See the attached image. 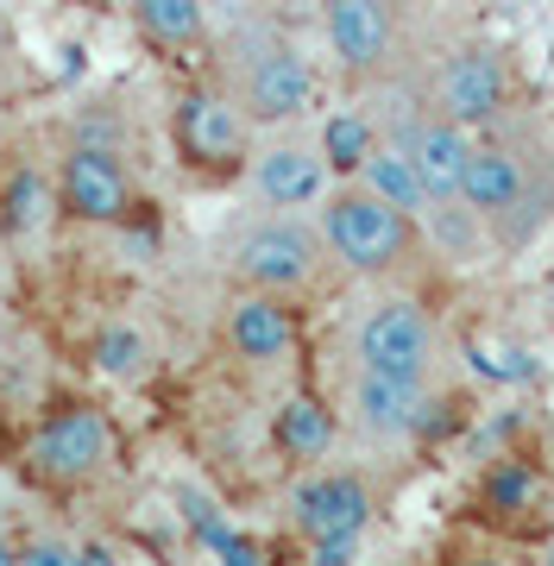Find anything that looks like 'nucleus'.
<instances>
[{"instance_id":"obj_31","label":"nucleus","mask_w":554,"mask_h":566,"mask_svg":"<svg viewBox=\"0 0 554 566\" xmlns=\"http://www.w3.org/2000/svg\"><path fill=\"white\" fill-rule=\"evenodd\" d=\"M0 158H7V120H0Z\"/></svg>"},{"instance_id":"obj_29","label":"nucleus","mask_w":554,"mask_h":566,"mask_svg":"<svg viewBox=\"0 0 554 566\" xmlns=\"http://www.w3.org/2000/svg\"><path fill=\"white\" fill-rule=\"evenodd\" d=\"M13 277V259H7V233H0V283Z\"/></svg>"},{"instance_id":"obj_15","label":"nucleus","mask_w":554,"mask_h":566,"mask_svg":"<svg viewBox=\"0 0 554 566\" xmlns=\"http://www.w3.org/2000/svg\"><path fill=\"white\" fill-rule=\"evenodd\" d=\"M303 340L296 327V308L290 296H271V290H240L227 303V346L240 353L247 365H284Z\"/></svg>"},{"instance_id":"obj_21","label":"nucleus","mask_w":554,"mask_h":566,"mask_svg":"<svg viewBox=\"0 0 554 566\" xmlns=\"http://www.w3.org/2000/svg\"><path fill=\"white\" fill-rule=\"evenodd\" d=\"M58 214V182L39 177V170H13V177L0 182V233L7 240H32L44 233Z\"/></svg>"},{"instance_id":"obj_5","label":"nucleus","mask_w":554,"mask_h":566,"mask_svg":"<svg viewBox=\"0 0 554 566\" xmlns=\"http://www.w3.org/2000/svg\"><path fill=\"white\" fill-rule=\"evenodd\" d=\"M315 95H322L315 63H309L290 39H278V32L247 39V51L233 57V102L247 107L252 126H290V120H303L309 107H315Z\"/></svg>"},{"instance_id":"obj_25","label":"nucleus","mask_w":554,"mask_h":566,"mask_svg":"<svg viewBox=\"0 0 554 566\" xmlns=\"http://www.w3.org/2000/svg\"><path fill=\"white\" fill-rule=\"evenodd\" d=\"M542 322H548V334H554V271L542 277Z\"/></svg>"},{"instance_id":"obj_2","label":"nucleus","mask_w":554,"mask_h":566,"mask_svg":"<svg viewBox=\"0 0 554 566\" xmlns=\"http://www.w3.org/2000/svg\"><path fill=\"white\" fill-rule=\"evenodd\" d=\"M315 227H322V245L328 259L353 277H404L429 245H422V221L397 214L390 202H378L366 182H334L322 208H315Z\"/></svg>"},{"instance_id":"obj_30","label":"nucleus","mask_w":554,"mask_h":566,"mask_svg":"<svg viewBox=\"0 0 554 566\" xmlns=\"http://www.w3.org/2000/svg\"><path fill=\"white\" fill-rule=\"evenodd\" d=\"M0 353H7V308H0Z\"/></svg>"},{"instance_id":"obj_3","label":"nucleus","mask_w":554,"mask_h":566,"mask_svg":"<svg viewBox=\"0 0 554 566\" xmlns=\"http://www.w3.org/2000/svg\"><path fill=\"white\" fill-rule=\"evenodd\" d=\"M372 516H378V491L366 472L334 465V472H309L303 485L290 491V528L303 535L315 566H341L359 554Z\"/></svg>"},{"instance_id":"obj_19","label":"nucleus","mask_w":554,"mask_h":566,"mask_svg":"<svg viewBox=\"0 0 554 566\" xmlns=\"http://www.w3.org/2000/svg\"><path fill=\"white\" fill-rule=\"evenodd\" d=\"M353 182H366L378 202H390L397 214H410V221H422V214H429V182H422L416 158H410L397 139H390V133L372 145V158L359 164V177H353Z\"/></svg>"},{"instance_id":"obj_11","label":"nucleus","mask_w":554,"mask_h":566,"mask_svg":"<svg viewBox=\"0 0 554 566\" xmlns=\"http://www.w3.org/2000/svg\"><path fill=\"white\" fill-rule=\"evenodd\" d=\"M58 208L88 227H126L133 221V177L114 145H70L58 164Z\"/></svg>"},{"instance_id":"obj_22","label":"nucleus","mask_w":554,"mask_h":566,"mask_svg":"<svg viewBox=\"0 0 554 566\" xmlns=\"http://www.w3.org/2000/svg\"><path fill=\"white\" fill-rule=\"evenodd\" d=\"M133 25L158 51H196L208 39V0H133Z\"/></svg>"},{"instance_id":"obj_32","label":"nucleus","mask_w":554,"mask_h":566,"mask_svg":"<svg viewBox=\"0 0 554 566\" xmlns=\"http://www.w3.org/2000/svg\"><path fill=\"white\" fill-rule=\"evenodd\" d=\"M548 485H554V465H548Z\"/></svg>"},{"instance_id":"obj_8","label":"nucleus","mask_w":554,"mask_h":566,"mask_svg":"<svg viewBox=\"0 0 554 566\" xmlns=\"http://www.w3.org/2000/svg\"><path fill=\"white\" fill-rule=\"evenodd\" d=\"M422 102L435 114H448V120L472 126V133H485V126L511 120L516 76H511V63H504V51H492V44H453L448 57L435 63Z\"/></svg>"},{"instance_id":"obj_23","label":"nucleus","mask_w":554,"mask_h":566,"mask_svg":"<svg viewBox=\"0 0 554 566\" xmlns=\"http://www.w3.org/2000/svg\"><path fill=\"white\" fill-rule=\"evenodd\" d=\"M95 371L114 378V385H139L145 371H151V340L133 322H107L95 334Z\"/></svg>"},{"instance_id":"obj_10","label":"nucleus","mask_w":554,"mask_h":566,"mask_svg":"<svg viewBox=\"0 0 554 566\" xmlns=\"http://www.w3.org/2000/svg\"><path fill=\"white\" fill-rule=\"evenodd\" d=\"M25 460H32V472L51 479V485H88V479L107 472V460H114V422H107L95 403H63L39 422Z\"/></svg>"},{"instance_id":"obj_28","label":"nucleus","mask_w":554,"mask_h":566,"mask_svg":"<svg viewBox=\"0 0 554 566\" xmlns=\"http://www.w3.org/2000/svg\"><path fill=\"white\" fill-rule=\"evenodd\" d=\"M0 566H20V542H7V535H0Z\"/></svg>"},{"instance_id":"obj_33","label":"nucleus","mask_w":554,"mask_h":566,"mask_svg":"<svg viewBox=\"0 0 554 566\" xmlns=\"http://www.w3.org/2000/svg\"><path fill=\"white\" fill-rule=\"evenodd\" d=\"M548 560H554V542H548Z\"/></svg>"},{"instance_id":"obj_17","label":"nucleus","mask_w":554,"mask_h":566,"mask_svg":"<svg viewBox=\"0 0 554 566\" xmlns=\"http://www.w3.org/2000/svg\"><path fill=\"white\" fill-rule=\"evenodd\" d=\"M422 245H429L435 259L460 264V271H479V264L498 252L492 227L479 221V208L467 202V196H448V202H429V214H422Z\"/></svg>"},{"instance_id":"obj_26","label":"nucleus","mask_w":554,"mask_h":566,"mask_svg":"<svg viewBox=\"0 0 554 566\" xmlns=\"http://www.w3.org/2000/svg\"><path fill=\"white\" fill-rule=\"evenodd\" d=\"M13 57V20H7V13H0V63Z\"/></svg>"},{"instance_id":"obj_4","label":"nucleus","mask_w":554,"mask_h":566,"mask_svg":"<svg viewBox=\"0 0 554 566\" xmlns=\"http://www.w3.org/2000/svg\"><path fill=\"white\" fill-rule=\"evenodd\" d=\"M347 428L366 441H435L453 428V397L435 390V378H390L359 371L347 378Z\"/></svg>"},{"instance_id":"obj_12","label":"nucleus","mask_w":554,"mask_h":566,"mask_svg":"<svg viewBox=\"0 0 554 566\" xmlns=\"http://www.w3.org/2000/svg\"><path fill=\"white\" fill-rule=\"evenodd\" d=\"M385 133L416 158V170H422V182H429V202H448V196L467 189V164H472V145H479L472 126L435 114L429 102H416L404 120H385Z\"/></svg>"},{"instance_id":"obj_13","label":"nucleus","mask_w":554,"mask_h":566,"mask_svg":"<svg viewBox=\"0 0 554 566\" xmlns=\"http://www.w3.org/2000/svg\"><path fill=\"white\" fill-rule=\"evenodd\" d=\"M247 177H252V196L271 208V214H309V208H322V196H328L334 170L328 158H322V145L315 139H271L252 151L247 164Z\"/></svg>"},{"instance_id":"obj_27","label":"nucleus","mask_w":554,"mask_h":566,"mask_svg":"<svg viewBox=\"0 0 554 566\" xmlns=\"http://www.w3.org/2000/svg\"><path fill=\"white\" fill-rule=\"evenodd\" d=\"M51 7H76V13H95V7H114V0H51Z\"/></svg>"},{"instance_id":"obj_6","label":"nucleus","mask_w":554,"mask_h":566,"mask_svg":"<svg viewBox=\"0 0 554 566\" xmlns=\"http://www.w3.org/2000/svg\"><path fill=\"white\" fill-rule=\"evenodd\" d=\"M170 145H177L184 170H196V177H233V170L252 164V120L247 107L233 102V88L196 82L170 107Z\"/></svg>"},{"instance_id":"obj_20","label":"nucleus","mask_w":554,"mask_h":566,"mask_svg":"<svg viewBox=\"0 0 554 566\" xmlns=\"http://www.w3.org/2000/svg\"><path fill=\"white\" fill-rule=\"evenodd\" d=\"M385 139V120L372 114V107H334L328 120H322V133H315V145H322V158H328V170L341 182L359 177V164L372 158V145Z\"/></svg>"},{"instance_id":"obj_14","label":"nucleus","mask_w":554,"mask_h":566,"mask_svg":"<svg viewBox=\"0 0 554 566\" xmlns=\"http://www.w3.org/2000/svg\"><path fill=\"white\" fill-rule=\"evenodd\" d=\"M322 32L353 82L385 76L397 57V0H322Z\"/></svg>"},{"instance_id":"obj_9","label":"nucleus","mask_w":554,"mask_h":566,"mask_svg":"<svg viewBox=\"0 0 554 566\" xmlns=\"http://www.w3.org/2000/svg\"><path fill=\"white\" fill-rule=\"evenodd\" d=\"M353 365L359 371H390V378H435L441 327L416 296H385L353 327Z\"/></svg>"},{"instance_id":"obj_16","label":"nucleus","mask_w":554,"mask_h":566,"mask_svg":"<svg viewBox=\"0 0 554 566\" xmlns=\"http://www.w3.org/2000/svg\"><path fill=\"white\" fill-rule=\"evenodd\" d=\"M548 465H535L530 453H516V447H504V453H492L485 460V472H479V485H472V497H479V510L492 516V523H530L535 510L548 504Z\"/></svg>"},{"instance_id":"obj_7","label":"nucleus","mask_w":554,"mask_h":566,"mask_svg":"<svg viewBox=\"0 0 554 566\" xmlns=\"http://www.w3.org/2000/svg\"><path fill=\"white\" fill-rule=\"evenodd\" d=\"M328 245L322 227H309L303 214H265L233 240V277L247 290H271V296H303L322 283Z\"/></svg>"},{"instance_id":"obj_1","label":"nucleus","mask_w":554,"mask_h":566,"mask_svg":"<svg viewBox=\"0 0 554 566\" xmlns=\"http://www.w3.org/2000/svg\"><path fill=\"white\" fill-rule=\"evenodd\" d=\"M479 221L492 227L498 252H523L554 227V158L535 133H516L511 120H498L479 133L467 164V189H460Z\"/></svg>"},{"instance_id":"obj_24","label":"nucleus","mask_w":554,"mask_h":566,"mask_svg":"<svg viewBox=\"0 0 554 566\" xmlns=\"http://www.w3.org/2000/svg\"><path fill=\"white\" fill-rule=\"evenodd\" d=\"M20 560H25V566H76V560H83V547H76V542H58V535H39V542L20 547Z\"/></svg>"},{"instance_id":"obj_18","label":"nucleus","mask_w":554,"mask_h":566,"mask_svg":"<svg viewBox=\"0 0 554 566\" xmlns=\"http://www.w3.org/2000/svg\"><path fill=\"white\" fill-rule=\"evenodd\" d=\"M334 441H341V416H334L322 397H309V390L284 397V403H278V416H271V447H278L290 465L328 460Z\"/></svg>"}]
</instances>
